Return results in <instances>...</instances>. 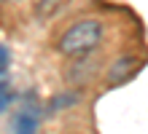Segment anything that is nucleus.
<instances>
[{
  "label": "nucleus",
  "mask_w": 148,
  "mask_h": 134,
  "mask_svg": "<svg viewBox=\"0 0 148 134\" xmlns=\"http://www.w3.org/2000/svg\"><path fill=\"white\" fill-rule=\"evenodd\" d=\"M100 43H102V22L100 19H81V22L70 24L62 32L57 48H59L62 56L84 59V56H89Z\"/></svg>",
  "instance_id": "nucleus-1"
},
{
  "label": "nucleus",
  "mask_w": 148,
  "mask_h": 134,
  "mask_svg": "<svg viewBox=\"0 0 148 134\" xmlns=\"http://www.w3.org/2000/svg\"><path fill=\"white\" fill-rule=\"evenodd\" d=\"M140 56H135V54H127V56H119V59H113L110 62V67H108V83L110 86H119V83H127L129 78H132L137 70H140Z\"/></svg>",
  "instance_id": "nucleus-2"
},
{
  "label": "nucleus",
  "mask_w": 148,
  "mask_h": 134,
  "mask_svg": "<svg viewBox=\"0 0 148 134\" xmlns=\"http://www.w3.org/2000/svg\"><path fill=\"white\" fill-rule=\"evenodd\" d=\"M38 131V113L32 107L19 110V115L14 118V134H35Z\"/></svg>",
  "instance_id": "nucleus-3"
},
{
  "label": "nucleus",
  "mask_w": 148,
  "mask_h": 134,
  "mask_svg": "<svg viewBox=\"0 0 148 134\" xmlns=\"http://www.w3.org/2000/svg\"><path fill=\"white\" fill-rule=\"evenodd\" d=\"M62 3H65V0H38V3H35V16H38V19H49V16H54L59 11Z\"/></svg>",
  "instance_id": "nucleus-4"
},
{
  "label": "nucleus",
  "mask_w": 148,
  "mask_h": 134,
  "mask_svg": "<svg viewBox=\"0 0 148 134\" xmlns=\"http://www.w3.org/2000/svg\"><path fill=\"white\" fill-rule=\"evenodd\" d=\"M14 99H16V91L11 88V83L8 80H0V113H5L14 105Z\"/></svg>",
  "instance_id": "nucleus-5"
},
{
  "label": "nucleus",
  "mask_w": 148,
  "mask_h": 134,
  "mask_svg": "<svg viewBox=\"0 0 148 134\" xmlns=\"http://www.w3.org/2000/svg\"><path fill=\"white\" fill-rule=\"evenodd\" d=\"M75 102H78L75 94H59V97H54L49 105H51V110H65V107H73Z\"/></svg>",
  "instance_id": "nucleus-6"
},
{
  "label": "nucleus",
  "mask_w": 148,
  "mask_h": 134,
  "mask_svg": "<svg viewBox=\"0 0 148 134\" xmlns=\"http://www.w3.org/2000/svg\"><path fill=\"white\" fill-rule=\"evenodd\" d=\"M8 67H11V54H8L5 46H0V75H3Z\"/></svg>",
  "instance_id": "nucleus-7"
}]
</instances>
